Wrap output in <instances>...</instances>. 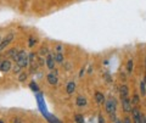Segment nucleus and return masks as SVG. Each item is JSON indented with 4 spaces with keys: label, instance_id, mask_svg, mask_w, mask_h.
I'll list each match as a JSON object with an SVG mask.
<instances>
[{
    "label": "nucleus",
    "instance_id": "1",
    "mask_svg": "<svg viewBox=\"0 0 146 123\" xmlns=\"http://www.w3.org/2000/svg\"><path fill=\"white\" fill-rule=\"evenodd\" d=\"M13 61H15L20 67L25 68V67L28 66V63H29L28 54H27L25 50H21V51L17 53V55H16V57H15V60H13Z\"/></svg>",
    "mask_w": 146,
    "mask_h": 123
},
{
    "label": "nucleus",
    "instance_id": "2",
    "mask_svg": "<svg viewBox=\"0 0 146 123\" xmlns=\"http://www.w3.org/2000/svg\"><path fill=\"white\" fill-rule=\"evenodd\" d=\"M105 108H106V112L110 113V115H113L116 113V110H117V101L115 98H111L105 101Z\"/></svg>",
    "mask_w": 146,
    "mask_h": 123
},
{
    "label": "nucleus",
    "instance_id": "3",
    "mask_svg": "<svg viewBox=\"0 0 146 123\" xmlns=\"http://www.w3.org/2000/svg\"><path fill=\"white\" fill-rule=\"evenodd\" d=\"M133 112V118H134V123H146V117L141 115V112L139 111V108H131Z\"/></svg>",
    "mask_w": 146,
    "mask_h": 123
},
{
    "label": "nucleus",
    "instance_id": "4",
    "mask_svg": "<svg viewBox=\"0 0 146 123\" xmlns=\"http://www.w3.org/2000/svg\"><path fill=\"white\" fill-rule=\"evenodd\" d=\"M12 40H13V33H9V34H6V35H5V38H4L1 42H0V53H1L3 50L5 49L7 45L12 42Z\"/></svg>",
    "mask_w": 146,
    "mask_h": 123
},
{
    "label": "nucleus",
    "instance_id": "5",
    "mask_svg": "<svg viewBox=\"0 0 146 123\" xmlns=\"http://www.w3.org/2000/svg\"><path fill=\"white\" fill-rule=\"evenodd\" d=\"M11 70V61L10 60H3L0 62V71L1 72H9Z\"/></svg>",
    "mask_w": 146,
    "mask_h": 123
},
{
    "label": "nucleus",
    "instance_id": "6",
    "mask_svg": "<svg viewBox=\"0 0 146 123\" xmlns=\"http://www.w3.org/2000/svg\"><path fill=\"white\" fill-rule=\"evenodd\" d=\"M48 82H49V84H51V85H56L58 83V78H57V73L56 72H51V73H49L48 74Z\"/></svg>",
    "mask_w": 146,
    "mask_h": 123
},
{
    "label": "nucleus",
    "instance_id": "7",
    "mask_svg": "<svg viewBox=\"0 0 146 123\" xmlns=\"http://www.w3.org/2000/svg\"><path fill=\"white\" fill-rule=\"evenodd\" d=\"M122 105H123L124 112H131V101L128 98L122 99Z\"/></svg>",
    "mask_w": 146,
    "mask_h": 123
},
{
    "label": "nucleus",
    "instance_id": "8",
    "mask_svg": "<svg viewBox=\"0 0 146 123\" xmlns=\"http://www.w3.org/2000/svg\"><path fill=\"white\" fill-rule=\"evenodd\" d=\"M45 62H46V66H48L49 70H54L55 68V62L56 61H55V59H54V56L51 55V54H48L46 55V61Z\"/></svg>",
    "mask_w": 146,
    "mask_h": 123
},
{
    "label": "nucleus",
    "instance_id": "9",
    "mask_svg": "<svg viewBox=\"0 0 146 123\" xmlns=\"http://www.w3.org/2000/svg\"><path fill=\"white\" fill-rule=\"evenodd\" d=\"M119 93H121V98H122V99L128 98V95H129V89H128V86H127L125 84H123V85L121 86Z\"/></svg>",
    "mask_w": 146,
    "mask_h": 123
},
{
    "label": "nucleus",
    "instance_id": "10",
    "mask_svg": "<svg viewBox=\"0 0 146 123\" xmlns=\"http://www.w3.org/2000/svg\"><path fill=\"white\" fill-rule=\"evenodd\" d=\"M95 100H96V102L100 104V105L105 104V101H106V100H105V95L102 93H100V92L95 93Z\"/></svg>",
    "mask_w": 146,
    "mask_h": 123
},
{
    "label": "nucleus",
    "instance_id": "11",
    "mask_svg": "<svg viewBox=\"0 0 146 123\" xmlns=\"http://www.w3.org/2000/svg\"><path fill=\"white\" fill-rule=\"evenodd\" d=\"M76 104L78 105L79 107H83V106H86V104H88V101H86V99L84 96H78L76 100Z\"/></svg>",
    "mask_w": 146,
    "mask_h": 123
},
{
    "label": "nucleus",
    "instance_id": "12",
    "mask_svg": "<svg viewBox=\"0 0 146 123\" xmlns=\"http://www.w3.org/2000/svg\"><path fill=\"white\" fill-rule=\"evenodd\" d=\"M76 90V83L74 82H70V83L67 84V93L68 94H73Z\"/></svg>",
    "mask_w": 146,
    "mask_h": 123
},
{
    "label": "nucleus",
    "instance_id": "13",
    "mask_svg": "<svg viewBox=\"0 0 146 123\" xmlns=\"http://www.w3.org/2000/svg\"><path fill=\"white\" fill-rule=\"evenodd\" d=\"M17 53H18V50H17V49H11L10 51L7 53V56H10V57H12V60H15V57H16V55H17Z\"/></svg>",
    "mask_w": 146,
    "mask_h": 123
},
{
    "label": "nucleus",
    "instance_id": "14",
    "mask_svg": "<svg viewBox=\"0 0 146 123\" xmlns=\"http://www.w3.org/2000/svg\"><path fill=\"white\" fill-rule=\"evenodd\" d=\"M54 59H55V61H56V62H62V61H63V55H62V54H60V53H58V54H55Z\"/></svg>",
    "mask_w": 146,
    "mask_h": 123
},
{
    "label": "nucleus",
    "instance_id": "15",
    "mask_svg": "<svg viewBox=\"0 0 146 123\" xmlns=\"http://www.w3.org/2000/svg\"><path fill=\"white\" fill-rule=\"evenodd\" d=\"M27 77H28V74L26 73V72H20V76H18V80L20 82H25L27 79Z\"/></svg>",
    "mask_w": 146,
    "mask_h": 123
},
{
    "label": "nucleus",
    "instance_id": "16",
    "mask_svg": "<svg viewBox=\"0 0 146 123\" xmlns=\"http://www.w3.org/2000/svg\"><path fill=\"white\" fill-rule=\"evenodd\" d=\"M74 121H76V123H84V118H83L82 115H76L74 116Z\"/></svg>",
    "mask_w": 146,
    "mask_h": 123
},
{
    "label": "nucleus",
    "instance_id": "17",
    "mask_svg": "<svg viewBox=\"0 0 146 123\" xmlns=\"http://www.w3.org/2000/svg\"><path fill=\"white\" fill-rule=\"evenodd\" d=\"M127 70H128V73H130L131 71H133V61L129 60L127 63Z\"/></svg>",
    "mask_w": 146,
    "mask_h": 123
},
{
    "label": "nucleus",
    "instance_id": "18",
    "mask_svg": "<svg viewBox=\"0 0 146 123\" xmlns=\"http://www.w3.org/2000/svg\"><path fill=\"white\" fill-rule=\"evenodd\" d=\"M130 101H131V104H133V105H138V104H139V95H138V94H135L134 96H133V99L130 100Z\"/></svg>",
    "mask_w": 146,
    "mask_h": 123
},
{
    "label": "nucleus",
    "instance_id": "19",
    "mask_svg": "<svg viewBox=\"0 0 146 123\" xmlns=\"http://www.w3.org/2000/svg\"><path fill=\"white\" fill-rule=\"evenodd\" d=\"M140 92H141V95H145V93H146V86H145L144 82L140 83Z\"/></svg>",
    "mask_w": 146,
    "mask_h": 123
},
{
    "label": "nucleus",
    "instance_id": "20",
    "mask_svg": "<svg viewBox=\"0 0 146 123\" xmlns=\"http://www.w3.org/2000/svg\"><path fill=\"white\" fill-rule=\"evenodd\" d=\"M21 70H22V67H20V66L17 65V63H16L15 66H13V73H20Z\"/></svg>",
    "mask_w": 146,
    "mask_h": 123
},
{
    "label": "nucleus",
    "instance_id": "21",
    "mask_svg": "<svg viewBox=\"0 0 146 123\" xmlns=\"http://www.w3.org/2000/svg\"><path fill=\"white\" fill-rule=\"evenodd\" d=\"M36 43V39H34V38H29V42H28V44H29V47H34V44Z\"/></svg>",
    "mask_w": 146,
    "mask_h": 123
},
{
    "label": "nucleus",
    "instance_id": "22",
    "mask_svg": "<svg viewBox=\"0 0 146 123\" xmlns=\"http://www.w3.org/2000/svg\"><path fill=\"white\" fill-rule=\"evenodd\" d=\"M31 88H32V89H34V90H38V86L35 85L34 82H32V83H31Z\"/></svg>",
    "mask_w": 146,
    "mask_h": 123
},
{
    "label": "nucleus",
    "instance_id": "23",
    "mask_svg": "<svg viewBox=\"0 0 146 123\" xmlns=\"http://www.w3.org/2000/svg\"><path fill=\"white\" fill-rule=\"evenodd\" d=\"M123 123H131V121H130V118L129 117H125L124 120H123Z\"/></svg>",
    "mask_w": 146,
    "mask_h": 123
},
{
    "label": "nucleus",
    "instance_id": "24",
    "mask_svg": "<svg viewBox=\"0 0 146 123\" xmlns=\"http://www.w3.org/2000/svg\"><path fill=\"white\" fill-rule=\"evenodd\" d=\"M99 123H105V120L102 116H99Z\"/></svg>",
    "mask_w": 146,
    "mask_h": 123
},
{
    "label": "nucleus",
    "instance_id": "25",
    "mask_svg": "<svg viewBox=\"0 0 146 123\" xmlns=\"http://www.w3.org/2000/svg\"><path fill=\"white\" fill-rule=\"evenodd\" d=\"M13 123H21V120H20V118H16V120L13 121Z\"/></svg>",
    "mask_w": 146,
    "mask_h": 123
},
{
    "label": "nucleus",
    "instance_id": "26",
    "mask_svg": "<svg viewBox=\"0 0 146 123\" xmlns=\"http://www.w3.org/2000/svg\"><path fill=\"white\" fill-rule=\"evenodd\" d=\"M116 123H121V122L119 121H116Z\"/></svg>",
    "mask_w": 146,
    "mask_h": 123
},
{
    "label": "nucleus",
    "instance_id": "27",
    "mask_svg": "<svg viewBox=\"0 0 146 123\" xmlns=\"http://www.w3.org/2000/svg\"><path fill=\"white\" fill-rule=\"evenodd\" d=\"M0 123H4V122H3V121H0Z\"/></svg>",
    "mask_w": 146,
    "mask_h": 123
},
{
    "label": "nucleus",
    "instance_id": "28",
    "mask_svg": "<svg viewBox=\"0 0 146 123\" xmlns=\"http://www.w3.org/2000/svg\"><path fill=\"white\" fill-rule=\"evenodd\" d=\"M0 62H1V60H0Z\"/></svg>",
    "mask_w": 146,
    "mask_h": 123
}]
</instances>
